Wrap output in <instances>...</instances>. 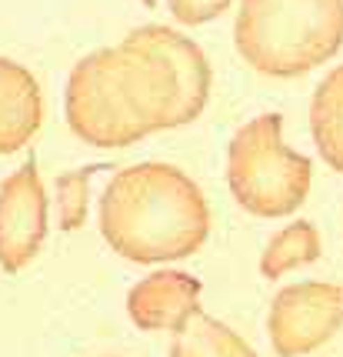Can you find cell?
<instances>
[{"instance_id":"cell-6","label":"cell","mask_w":343,"mask_h":357,"mask_svg":"<svg viewBox=\"0 0 343 357\" xmlns=\"http://www.w3.org/2000/svg\"><path fill=\"white\" fill-rule=\"evenodd\" d=\"M343 327V284H290L270 304L266 331L277 357H303Z\"/></svg>"},{"instance_id":"cell-13","label":"cell","mask_w":343,"mask_h":357,"mask_svg":"<svg viewBox=\"0 0 343 357\" xmlns=\"http://www.w3.org/2000/svg\"><path fill=\"white\" fill-rule=\"evenodd\" d=\"M97 171H104V164H90V167H80V171H67L57 177V214H61V227L63 231H80L87 224V181Z\"/></svg>"},{"instance_id":"cell-8","label":"cell","mask_w":343,"mask_h":357,"mask_svg":"<svg viewBox=\"0 0 343 357\" xmlns=\"http://www.w3.org/2000/svg\"><path fill=\"white\" fill-rule=\"evenodd\" d=\"M200 280L184 271L147 274L127 294V314L141 331H180L200 307Z\"/></svg>"},{"instance_id":"cell-4","label":"cell","mask_w":343,"mask_h":357,"mask_svg":"<svg viewBox=\"0 0 343 357\" xmlns=\"http://www.w3.org/2000/svg\"><path fill=\"white\" fill-rule=\"evenodd\" d=\"M313 167L283 144V117L260 114L230 137L227 184L253 218H290L307 201Z\"/></svg>"},{"instance_id":"cell-12","label":"cell","mask_w":343,"mask_h":357,"mask_svg":"<svg viewBox=\"0 0 343 357\" xmlns=\"http://www.w3.org/2000/svg\"><path fill=\"white\" fill-rule=\"evenodd\" d=\"M320 254H324L320 231L310 220H294L280 234L270 237V244L260 254V274L266 280H277L280 274H287V271H294L300 264H313Z\"/></svg>"},{"instance_id":"cell-5","label":"cell","mask_w":343,"mask_h":357,"mask_svg":"<svg viewBox=\"0 0 343 357\" xmlns=\"http://www.w3.org/2000/svg\"><path fill=\"white\" fill-rule=\"evenodd\" d=\"M63 110L67 127L94 147H127L150 134L120 91L113 47L94 50L74 63L63 91Z\"/></svg>"},{"instance_id":"cell-7","label":"cell","mask_w":343,"mask_h":357,"mask_svg":"<svg viewBox=\"0 0 343 357\" xmlns=\"http://www.w3.org/2000/svg\"><path fill=\"white\" fill-rule=\"evenodd\" d=\"M47 237V190L37 164L27 160L0 184V267L24 271Z\"/></svg>"},{"instance_id":"cell-10","label":"cell","mask_w":343,"mask_h":357,"mask_svg":"<svg viewBox=\"0 0 343 357\" xmlns=\"http://www.w3.org/2000/svg\"><path fill=\"white\" fill-rule=\"evenodd\" d=\"M310 134L320 157L343 174V63L317 84L310 100Z\"/></svg>"},{"instance_id":"cell-11","label":"cell","mask_w":343,"mask_h":357,"mask_svg":"<svg viewBox=\"0 0 343 357\" xmlns=\"http://www.w3.org/2000/svg\"><path fill=\"white\" fill-rule=\"evenodd\" d=\"M170 357H257V351L217 317L197 311L180 331H173Z\"/></svg>"},{"instance_id":"cell-2","label":"cell","mask_w":343,"mask_h":357,"mask_svg":"<svg viewBox=\"0 0 343 357\" xmlns=\"http://www.w3.org/2000/svg\"><path fill=\"white\" fill-rule=\"evenodd\" d=\"M127 104L147 130H170L200 117L210 97V63L190 37L170 27H137L113 47Z\"/></svg>"},{"instance_id":"cell-9","label":"cell","mask_w":343,"mask_h":357,"mask_svg":"<svg viewBox=\"0 0 343 357\" xmlns=\"http://www.w3.org/2000/svg\"><path fill=\"white\" fill-rule=\"evenodd\" d=\"M44 124V97L27 67L0 57V154L27 147Z\"/></svg>"},{"instance_id":"cell-14","label":"cell","mask_w":343,"mask_h":357,"mask_svg":"<svg viewBox=\"0 0 343 357\" xmlns=\"http://www.w3.org/2000/svg\"><path fill=\"white\" fill-rule=\"evenodd\" d=\"M230 3H234V0H167L173 20L184 24V27H197V24L214 20V17H220Z\"/></svg>"},{"instance_id":"cell-1","label":"cell","mask_w":343,"mask_h":357,"mask_svg":"<svg viewBox=\"0 0 343 357\" xmlns=\"http://www.w3.org/2000/svg\"><path fill=\"white\" fill-rule=\"evenodd\" d=\"M210 211L200 187L173 164H134L110 177L100 197V234L134 264L180 261L203 248Z\"/></svg>"},{"instance_id":"cell-3","label":"cell","mask_w":343,"mask_h":357,"mask_svg":"<svg viewBox=\"0 0 343 357\" xmlns=\"http://www.w3.org/2000/svg\"><path fill=\"white\" fill-rule=\"evenodd\" d=\"M234 40L266 77H300L343 47V0H240Z\"/></svg>"}]
</instances>
